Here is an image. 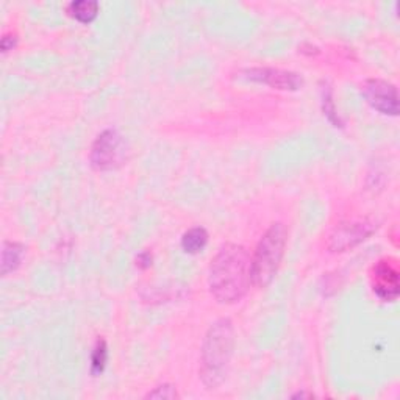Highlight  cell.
<instances>
[{"mask_svg":"<svg viewBox=\"0 0 400 400\" xmlns=\"http://www.w3.org/2000/svg\"><path fill=\"white\" fill-rule=\"evenodd\" d=\"M288 241L286 227L281 222L272 224L261 237L250 260V279L256 288L271 285L277 276L279 268L283 260L285 247Z\"/></svg>","mask_w":400,"mask_h":400,"instance_id":"obj_3","label":"cell"},{"mask_svg":"<svg viewBox=\"0 0 400 400\" xmlns=\"http://www.w3.org/2000/svg\"><path fill=\"white\" fill-rule=\"evenodd\" d=\"M125 156V144L121 133L108 129L100 133L92 143L90 161L96 171H113L119 168Z\"/></svg>","mask_w":400,"mask_h":400,"instance_id":"obj_4","label":"cell"},{"mask_svg":"<svg viewBox=\"0 0 400 400\" xmlns=\"http://www.w3.org/2000/svg\"><path fill=\"white\" fill-rule=\"evenodd\" d=\"M320 97H323V112L325 117L330 121L335 127H342L344 122L341 121V117L336 112L335 100H333V91L328 85H324L323 90H320Z\"/></svg>","mask_w":400,"mask_h":400,"instance_id":"obj_12","label":"cell"},{"mask_svg":"<svg viewBox=\"0 0 400 400\" xmlns=\"http://www.w3.org/2000/svg\"><path fill=\"white\" fill-rule=\"evenodd\" d=\"M375 229H377V225L367 221V219L354 222H342L330 233L327 247L330 249V252H346V250L362 244L363 241L371 237Z\"/></svg>","mask_w":400,"mask_h":400,"instance_id":"obj_6","label":"cell"},{"mask_svg":"<svg viewBox=\"0 0 400 400\" xmlns=\"http://www.w3.org/2000/svg\"><path fill=\"white\" fill-rule=\"evenodd\" d=\"M67 11L78 22L90 23L97 18L99 4L96 0H75V2L69 4Z\"/></svg>","mask_w":400,"mask_h":400,"instance_id":"obj_11","label":"cell"},{"mask_svg":"<svg viewBox=\"0 0 400 400\" xmlns=\"http://www.w3.org/2000/svg\"><path fill=\"white\" fill-rule=\"evenodd\" d=\"M250 285V258L246 247L222 246L210 266V293L219 303H234L247 294Z\"/></svg>","mask_w":400,"mask_h":400,"instance_id":"obj_1","label":"cell"},{"mask_svg":"<svg viewBox=\"0 0 400 400\" xmlns=\"http://www.w3.org/2000/svg\"><path fill=\"white\" fill-rule=\"evenodd\" d=\"M297 397H311V394H307V393H297L293 396V399H297Z\"/></svg>","mask_w":400,"mask_h":400,"instance_id":"obj_17","label":"cell"},{"mask_svg":"<svg viewBox=\"0 0 400 400\" xmlns=\"http://www.w3.org/2000/svg\"><path fill=\"white\" fill-rule=\"evenodd\" d=\"M371 286L374 294L383 302H394L400 293L399 261L393 256H385L372 266Z\"/></svg>","mask_w":400,"mask_h":400,"instance_id":"obj_5","label":"cell"},{"mask_svg":"<svg viewBox=\"0 0 400 400\" xmlns=\"http://www.w3.org/2000/svg\"><path fill=\"white\" fill-rule=\"evenodd\" d=\"M18 43V36L13 35V33H6L2 36V41H0V47H2L4 52L11 50L13 47Z\"/></svg>","mask_w":400,"mask_h":400,"instance_id":"obj_15","label":"cell"},{"mask_svg":"<svg viewBox=\"0 0 400 400\" xmlns=\"http://www.w3.org/2000/svg\"><path fill=\"white\" fill-rule=\"evenodd\" d=\"M208 244V232L203 227H193L182 237V249L186 254L195 255Z\"/></svg>","mask_w":400,"mask_h":400,"instance_id":"obj_10","label":"cell"},{"mask_svg":"<svg viewBox=\"0 0 400 400\" xmlns=\"http://www.w3.org/2000/svg\"><path fill=\"white\" fill-rule=\"evenodd\" d=\"M362 91L367 104L379 113L385 116L399 114V96L393 83L382 78H369L363 83Z\"/></svg>","mask_w":400,"mask_h":400,"instance_id":"obj_7","label":"cell"},{"mask_svg":"<svg viewBox=\"0 0 400 400\" xmlns=\"http://www.w3.org/2000/svg\"><path fill=\"white\" fill-rule=\"evenodd\" d=\"M107 362H108L107 342L104 340H97L91 354V374L94 377H97V375L104 372Z\"/></svg>","mask_w":400,"mask_h":400,"instance_id":"obj_13","label":"cell"},{"mask_svg":"<svg viewBox=\"0 0 400 400\" xmlns=\"http://www.w3.org/2000/svg\"><path fill=\"white\" fill-rule=\"evenodd\" d=\"M26 255V247L21 242L5 241L2 246V276L14 272L19 268Z\"/></svg>","mask_w":400,"mask_h":400,"instance_id":"obj_9","label":"cell"},{"mask_svg":"<svg viewBox=\"0 0 400 400\" xmlns=\"http://www.w3.org/2000/svg\"><path fill=\"white\" fill-rule=\"evenodd\" d=\"M136 263H138L139 268H143V269L151 268V266H152V254L151 252L139 254L138 258H136Z\"/></svg>","mask_w":400,"mask_h":400,"instance_id":"obj_16","label":"cell"},{"mask_svg":"<svg viewBox=\"0 0 400 400\" xmlns=\"http://www.w3.org/2000/svg\"><path fill=\"white\" fill-rule=\"evenodd\" d=\"M146 399H166V400H175L180 399V394L177 393V388L171 383H164V385H160L153 388L152 391H148L146 394Z\"/></svg>","mask_w":400,"mask_h":400,"instance_id":"obj_14","label":"cell"},{"mask_svg":"<svg viewBox=\"0 0 400 400\" xmlns=\"http://www.w3.org/2000/svg\"><path fill=\"white\" fill-rule=\"evenodd\" d=\"M246 78L252 82L264 83L274 90L297 91L302 88L303 78L293 70L276 69V67H252L244 70Z\"/></svg>","mask_w":400,"mask_h":400,"instance_id":"obj_8","label":"cell"},{"mask_svg":"<svg viewBox=\"0 0 400 400\" xmlns=\"http://www.w3.org/2000/svg\"><path fill=\"white\" fill-rule=\"evenodd\" d=\"M234 349V328L230 319L222 318L208 328L202 344L200 379L208 389L217 388L229 374Z\"/></svg>","mask_w":400,"mask_h":400,"instance_id":"obj_2","label":"cell"}]
</instances>
